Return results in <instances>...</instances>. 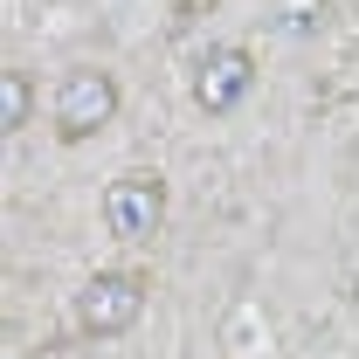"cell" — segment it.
Here are the masks:
<instances>
[{
	"label": "cell",
	"instance_id": "6",
	"mask_svg": "<svg viewBox=\"0 0 359 359\" xmlns=\"http://www.w3.org/2000/svg\"><path fill=\"white\" fill-rule=\"evenodd\" d=\"M215 7H222V0H173V28L187 35V28H194L201 14H215Z\"/></svg>",
	"mask_w": 359,
	"mask_h": 359
},
{
	"label": "cell",
	"instance_id": "1",
	"mask_svg": "<svg viewBox=\"0 0 359 359\" xmlns=\"http://www.w3.org/2000/svg\"><path fill=\"white\" fill-rule=\"evenodd\" d=\"M145 304H152V276L145 269H97L76 290V304H69V325L83 339H118V332H132L145 318Z\"/></svg>",
	"mask_w": 359,
	"mask_h": 359
},
{
	"label": "cell",
	"instance_id": "5",
	"mask_svg": "<svg viewBox=\"0 0 359 359\" xmlns=\"http://www.w3.org/2000/svg\"><path fill=\"white\" fill-rule=\"evenodd\" d=\"M35 118V83L21 69H0V132H21Z\"/></svg>",
	"mask_w": 359,
	"mask_h": 359
},
{
	"label": "cell",
	"instance_id": "2",
	"mask_svg": "<svg viewBox=\"0 0 359 359\" xmlns=\"http://www.w3.org/2000/svg\"><path fill=\"white\" fill-rule=\"evenodd\" d=\"M118 104H125L118 76L83 62V69H62V83H55V97H48V125H55L62 145H83V138H97L111 118H118Z\"/></svg>",
	"mask_w": 359,
	"mask_h": 359
},
{
	"label": "cell",
	"instance_id": "3",
	"mask_svg": "<svg viewBox=\"0 0 359 359\" xmlns=\"http://www.w3.org/2000/svg\"><path fill=\"white\" fill-rule=\"evenodd\" d=\"M194 111H208V118H235L242 104H249V90H256V48L242 42H208L194 55Z\"/></svg>",
	"mask_w": 359,
	"mask_h": 359
},
{
	"label": "cell",
	"instance_id": "4",
	"mask_svg": "<svg viewBox=\"0 0 359 359\" xmlns=\"http://www.w3.org/2000/svg\"><path fill=\"white\" fill-rule=\"evenodd\" d=\"M104 228L118 242H152L166 228V173H152V166L118 173L104 187Z\"/></svg>",
	"mask_w": 359,
	"mask_h": 359
}]
</instances>
